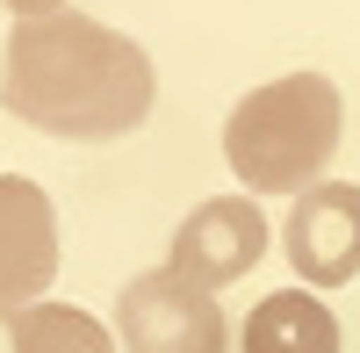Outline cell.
I'll list each match as a JSON object with an SVG mask.
<instances>
[{"instance_id":"52a82bcc","label":"cell","mask_w":360,"mask_h":353,"mask_svg":"<svg viewBox=\"0 0 360 353\" xmlns=\"http://www.w3.org/2000/svg\"><path fill=\"white\" fill-rule=\"evenodd\" d=\"M245 353H339V317L303 288H274L245 317Z\"/></svg>"},{"instance_id":"5b68a950","label":"cell","mask_w":360,"mask_h":353,"mask_svg":"<svg viewBox=\"0 0 360 353\" xmlns=\"http://www.w3.org/2000/svg\"><path fill=\"white\" fill-rule=\"evenodd\" d=\"M259 259H266V217H259V202L209 195L202 210H188V224L173 231V259H166V267L217 296V288L245 281Z\"/></svg>"},{"instance_id":"277c9868","label":"cell","mask_w":360,"mask_h":353,"mask_svg":"<svg viewBox=\"0 0 360 353\" xmlns=\"http://www.w3.org/2000/svg\"><path fill=\"white\" fill-rule=\"evenodd\" d=\"M58 281V210L37 181L0 173V325L44 303Z\"/></svg>"},{"instance_id":"8992f818","label":"cell","mask_w":360,"mask_h":353,"mask_svg":"<svg viewBox=\"0 0 360 353\" xmlns=\"http://www.w3.org/2000/svg\"><path fill=\"white\" fill-rule=\"evenodd\" d=\"M288 267L310 288H339L360 274V188L353 181H317L310 195H295L288 210Z\"/></svg>"},{"instance_id":"9c48e42d","label":"cell","mask_w":360,"mask_h":353,"mask_svg":"<svg viewBox=\"0 0 360 353\" xmlns=\"http://www.w3.org/2000/svg\"><path fill=\"white\" fill-rule=\"evenodd\" d=\"M8 15H22V22H37V15H58V0H8Z\"/></svg>"},{"instance_id":"7a4b0ae2","label":"cell","mask_w":360,"mask_h":353,"mask_svg":"<svg viewBox=\"0 0 360 353\" xmlns=\"http://www.w3.org/2000/svg\"><path fill=\"white\" fill-rule=\"evenodd\" d=\"M346 130V101L324 72H288L252 86L224 115V159L252 195H310Z\"/></svg>"},{"instance_id":"ba28073f","label":"cell","mask_w":360,"mask_h":353,"mask_svg":"<svg viewBox=\"0 0 360 353\" xmlns=\"http://www.w3.org/2000/svg\"><path fill=\"white\" fill-rule=\"evenodd\" d=\"M8 339L15 353H115V332L101 317H86L79 303H37L8 317Z\"/></svg>"},{"instance_id":"3957f363","label":"cell","mask_w":360,"mask_h":353,"mask_svg":"<svg viewBox=\"0 0 360 353\" xmlns=\"http://www.w3.org/2000/svg\"><path fill=\"white\" fill-rule=\"evenodd\" d=\"M115 346L123 353H224L231 317L188 274L152 267V274L123 281V296H115Z\"/></svg>"},{"instance_id":"6da1fadb","label":"cell","mask_w":360,"mask_h":353,"mask_svg":"<svg viewBox=\"0 0 360 353\" xmlns=\"http://www.w3.org/2000/svg\"><path fill=\"white\" fill-rule=\"evenodd\" d=\"M159 101V72L144 44L94 15H37L8 29L0 51V108L15 123L72 144H108L130 137Z\"/></svg>"}]
</instances>
